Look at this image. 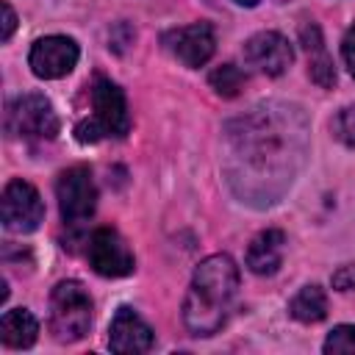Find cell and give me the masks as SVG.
<instances>
[{
	"label": "cell",
	"instance_id": "cell-1",
	"mask_svg": "<svg viewBox=\"0 0 355 355\" xmlns=\"http://www.w3.org/2000/svg\"><path fill=\"white\" fill-rule=\"evenodd\" d=\"M227 172L241 197H275L291 186L305 153V119L294 105L263 103L227 125Z\"/></svg>",
	"mask_w": 355,
	"mask_h": 355
},
{
	"label": "cell",
	"instance_id": "cell-2",
	"mask_svg": "<svg viewBox=\"0 0 355 355\" xmlns=\"http://www.w3.org/2000/svg\"><path fill=\"white\" fill-rule=\"evenodd\" d=\"M239 291V266L230 255H208L191 275L186 300H183V324L191 336H214L236 300Z\"/></svg>",
	"mask_w": 355,
	"mask_h": 355
},
{
	"label": "cell",
	"instance_id": "cell-3",
	"mask_svg": "<svg viewBox=\"0 0 355 355\" xmlns=\"http://www.w3.org/2000/svg\"><path fill=\"white\" fill-rule=\"evenodd\" d=\"M92 108H94V116L83 119L75 128L78 141L86 144V141H100L105 136L122 139L130 130L128 100H125V92L114 80H108V78H97L94 80V86H92Z\"/></svg>",
	"mask_w": 355,
	"mask_h": 355
},
{
	"label": "cell",
	"instance_id": "cell-4",
	"mask_svg": "<svg viewBox=\"0 0 355 355\" xmlns=\"http://www.w3.org/2000/svg\"><path fill=\"white\" fill-rule=\"evenodd\" d=\"M92 327V297L78 280H61L50 294V330L55 341H80Z\"/></svg>",
	"mask_w": 355,
	"mask_h": 355
},
{
	"label": "cell",
	"instance_id": "cell-5",
	"mask_svg": "<svg viewBox=\"0 0 355 355\" xmlns=\"http://www.w3.org/2000/svg\"><path fill=\"white\" fill-rule=\"evenodd\" d=\"M58 128V114L44 94H19L6 105V133L11 139L50 141Z\"/></svg>",
	"mask_w": 355,
	"mask_h": 355
},
{
	"label": "cell",
	"instance_id": "cell-6",
	"mask_svg": "<svg viewBox=\"0 0 355 355\" xmlns=\"http://www.w3.org/2000/svg\"><path fill=\"white\" fill-rule=\"evenodd\" d=\"M55 197H58V211L67 225H80L94 214L97 205V186L92 178L89 166H69L58 175L55 180Z\"/></svg>",
	"mask_w": 355,
	"mask_h": 355
},
{
	"label": "cell",
	"instance_id": "cell-7",
	"mask_svg": "<svg viewBox=\"0 0 355 355\" xmlns=\"http://www.w3.org/2000/svg\"><path fill=\"white\" fill-rule=\"evenodd\" d=\"M0 216H3L6 230H11V233H31L44 219V202H42L39 191L28 180L17 178V180H8L6 189H3Z\"/></svg>",
	"mask_w": 355,
	"mask_h": 355
},
{
	"label": "cell",
	"instance_id": "cell-8",
	"mask_svg": "<svg viewBox=\"0 0 355 355\" xmlns=\"http://www.w3.org/2000/svg\"><path fill=\"white\" fill-rule=\"evenodd\" d=\"M89 266L103 277H128L136 269V258L128 241L114 227H97L86 241Z\"/></svg>",
	"mask_w": 355,
	"mask_h": 355
},
{
	"label": "cell",
	"instance_id": "cell-9",
	"mask_svg": "<svg viewBox=\"0 0 355 355\" xmlns=\"http://www.w3.org/2000/svg\"><path fill=\"white\" fill-rule=\"evenodd\" d=\"M161 44L183 67L200 69L202 64H208V58L216 50V33H214V28L208 22H194V25H183V28L166 31Z\"/></svg>",
	"mask_w": 355,
	"mask_h": 355
},
{
	"label": "cell",
	"instance_id": "cell-10",
	"mask_svg": "<svg viewBox=\"0 0 355 355\" xmlns=\"http://www.w3.org/2000/svg\"><path fill=\"white\" fill-rule=\"evenodd\" d=\"M80 58V50L75 44V39L69 36H42L33 42L31 53H28V67L36 78L44 80H55L64 78L75 69Z\"/></svg>",
	"mask_w": 355,
	"mask_h": 355
},
{
	"label": "cell",
	"instance_id": "cell-11",
	"mask_svg": "<svg viewBox=\"0 0 355 355\" xmlns=\"http://www.w3.org/2000/svg\"><path fill=\"white\" fill-rule=\"evenodd\" d=\"M244 61L255 72L269 75V78H277V75H283L291 67L294 50H291L288 39L283 33H277V31H261V33H255V36L247 39V44H244Z\"/></svg>",
	"mask_w": 355,
	"mask_h": 355
},
{
	"label": "cell",
	"instance_id": "cell-12",
	"mask_svg": "<svg viewBox=\"0 0 355 355\" xmlns=\"http://www.w3.org/2000/svg\"><path fill=\"white\" fill-rule=\"evenodd\" d=\"M108 347L119 355H139L153 347V330L150 324L128 305L116 308L108 330Z\"/></svg>",
	"mask_w": 355,
	"mask_h": 355
},
{
	"label": "cell",
	"instance_id": "cell-13",
	"mask_svg": "<svg viewBox=\"0 0 355 355\" xmlns=\"http://www.w3.org/2000/svg\"><path fill=\"white\" fill-rule=\"evenodd\" d=\"M283 250H286L283 230H277V227L261 230L247 247V269L255 275H275L283 263Z\"/></svg>",
	"mask_w": 355,
	"mask_h": 355
},
{
	"label": "cell",
	"instance_id": "cell-14",
	"mask_svg": "<svg viewBox=\"0 0 355 355\" xmlns=\"http://www.w3.org/2000/svg\"><path fill=\"white\" fill-rule=\"evenodd\" d=\"M300 42H302V50L308 55V75H311V80L316 86H322V89H330L336 83V69H333V58L327 55V47H324L319 25L305 22L300 28Z\"/></svg>",
	"mask_w": 355,
	"mask_h": 355
},
{
	"label": "cell",
	"instance_id": "cell-15",
	"mask_svg": "<svg viewBox=\"0 0 355 355\" xmlns=\"http://www.w3.org/2000/svg\"><path fill=\"white\" fill-rule=\"evenodd\" d=\"M39 336V322L28 308H11L0 319V338L11 349H25L36 341Z\"/></svg>",
	"mask_w": 355,
	"mask_h": 355
},
{
	"label": "cell",
	"instance_id": "cell-16",
	"mask_svg": "<svg viewBox=\"0 0 355 355\" xmlns=\"http://www.w3.org/2000/svg\"><path fill=\"white\" fill-rule=\"evenodd\" d=\"M288 313L291 319L302 322V324H316L327 316V294L324 288H319L316 283L302 286L291 300H288Z\"/></svg>",
	"mask_w": 355,
	"mask_h": 355
},
{
	"label": "cell",
	"instance_id": "cell-17",
	"mask_svg": "<svg viewBox=\"0 0 355 355\" xmlns=\"http://www.w3.org/2000/svg\"><path fill=\"white\" fill-rule=\"evenodd\" d=\"M208 83H211V89H214L219 97H236V94L244 89L247 75H244L236 64H222V67H216V69L208 75Z\"/></svg>",
	"mask_w": 355,
	"mask_h": 355
},
{
	"label": "cell",
	"instance_id": "cell-18",
	"mask_svg": "<svg viewBox=\"0 0 355 355\" xmlns=\"http://www.w3.org/2000/svg\"><path fill=\"white\" fill-rule=\"evenodd\" d=\"M327 355H355V324H338L324 338Z\"/></svg>",
	"mask_w": 355,
	"mask_h": 355
},
{
	"label": "cell",
	"instance_id": "cell-19",
	"mask_svg": "<svg viewBox=\"0 0 355 355\" xmlns=\"http://www.w3.org/2000/svg\"><path fill=\"white\" fill-rule=\"evenodd\" d=\"M330 130H333V136H336L344 147H355V105L341 108V111L333 116Z\"/></svg>",
	"mask_w": 355,
	"mask_h": 355
},
{
	"label": "cell",
	"instance_id": "cell-20",
	"mask_svg": "<svg viewBox=\"0 0 355 355\" xmlns=\"http://www.w3.org/2000/svg\"><path fill=\"white\" fill-rule=\"evenodd\" d=\"M333 288L336 291H355V263H344L333 272Z\"/></svg>",
	"mask_w": 355,
	"mask_h": 355
},
{
	"label": "cell",
	"instance_id": "cell-21",
	"mask_svg": "<svg viewBox=\"0 0 355 355\" xmlns=\"http://www.w3.org/2000/svg\"><path fill=\"white\" fill-rule=\"evenodd\" d=\"M341 53H344V61H347V69L349 75L355 78V25L344 33V42H341Z\"/></svg>",
	"mask_w": 355,
	"mask_h": 355
},
{
	"label": "cell",
	"instance_id": "cell-22",
	"mask_svg": "<svg viewBox=\"0 0 355 355\" xmlns=\"http://www.w3.org/2000/svg\"><path fill=\"white\" fill-rule=\"evenodd\" d=\"M14 28H17V14H14V8L8 3H3V31H0V39L8 42L11 33H14Z\"/></svg>",
	"mask_w": 355,
	"mask_h": 355
},
{
	"label": "cell",
	"instance_id": "cell-23",
	"mask_svg": "<svg viewBox=\"0 0 355 355\" xmlns=\"http://www.w3.org/2000/svg\"><path fill=\"white\" fill-rule=\"evenodd\" d=\"M236 3H239V6H247V8H252V6H258L261 0H236Z\"/></svg>",
	"mask_w": 355,
	"mask_h": 355
}]
</instances>
